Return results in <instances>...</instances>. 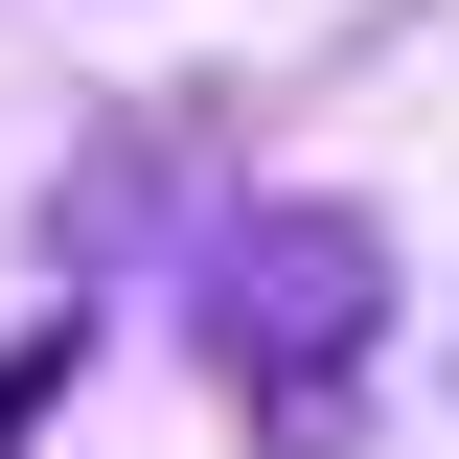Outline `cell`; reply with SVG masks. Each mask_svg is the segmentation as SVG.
Instances as JSON below:
<instances>
[{"instance_id": "6da1fadb", "label": "cell", "mask_w": 459, "mask_h": 459, "mask_svg": "<svg viewBox=\"0 0 459 459\" xmlns=\"http://www.w3.org/2000/svg\"><path fill=\"white\" fill-rule=\"evenodd\" d=\"M368 344H391V230L368 207H230V253H207V368H230V413L276 459H344V413H368Z\"/></svg>"}]
</instances>
